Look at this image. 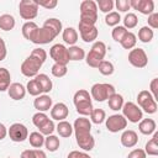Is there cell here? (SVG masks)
Returning a JSON list of instances; mask_svg holds the SVG:
<instances>
[{"label": "cell", "mask_w": 158, "mask_h": 158, "mask_svg": "<svg viewBox=\"0 0 158 158\" xmlns=\"http://www.w3.org/2000/svg\"><path fill=\"white\" fill-rule=\"evenodd\" d=\"M77 112L83 115V116H90L91 111H93V104H91V96L89 94V91L80 89L74 94L73 98Z\"/></svg>", "instance_id": "cell-1"}, {"label": "cell", "mask_w": 158, "mask_h": 158, "mask_svg": "<svg viewBox=\"0 0 158 158\" xmlns=\"http://www.w3.org/2000/svg\"><path fill=\"white\" fill-rule=\"evenodd\" d=\"M98 21V6L93 0H84L80 4V21L86 25H95Z\"/></svg>", "instance_id": "cell-2"}, {"label": "cell", "mask_w": 158, "mask_h": 158, "mask_svg": "<svg viewBox=\"0 0 158 158\" xmlns=\"http://www.w3.org/2000/svg\"><path fill=\"white\" fill-rule=\"evenodd\" d=\"M90 96L93 99H95L99 102H102L105 100H107L110 96H112L114 94H116L114 85L107 84V83H96L91 86L90 90Z\"/></svg>", "instance_id": "cell-3"}, {"label": "cell", "mask_w": 158, "mask_h": 158, "mask_svg": "<svg viewBox=\"0 0 158 158\" xmlns=\"http://www.w3.org/2000/svg\"><path fill=\"white\" fill-rule=\"evenodd\" d=\"M57 36L58 35L54 31H52L48 27L42 26V27H37L32 32V35L30 37V41L36 43V44H47V43L52 42Z\"/></svg>", "instance_id": "cell-4"}, {"label": "cell", "mask_w": 158, "mask_h": 158, "mask_svg": "<svg viewBox=\"0 0 158 158\" xmlns=\"http://www.w3.org/2000/svg\"><path fill=\"white\" fill-rule=\"evenodd\" d=\"M137 102L139 109H143L147 114H154L157 111V102L148 90H142L137 95Z\"/></svg>", "instance_id": "cell-5"}, {"label": "cell", "mask_w": 158, "mask_h": 158, "mask_svg": "<svg viewBox=\"0 0 158 158\" xmlns=\"http://www.w3.org/2000/svg\"><path fill=\"white\" fill-rule=\"evenodd\" d=\"M121 110H122V116H123L126 120H128L130 122L136 123V122H139V121L143 118V112H142V110L139 109L138 105H136V104L132 102V101H128V102L123 104V106H122Z\"/></svg>", "instance_id": "cell-6"}, {"label": "cell", "mask_w": 158, "mask_h": 158, "mask_svg": "<svg viewBox=\"0 0 158 158\" xmlns=\"http://www.w3.org/2000/svg\"><path fill=\"white\" fill-rule=\"evenodd\" d=\"M19 12L23 20H33L38 14V5L35 0H21Z\"/></svg>", "instance_id": "cell-7"}, {"label": "cell", "mask_w": 158, "mask_h": 158, "mask_svg": "<svg viewBox=\"0 0 158 158\" xmlns=\"http://www.w3.org/2000/svg\"><path fill=\"white\" fill-rule=\"evenodd\" d=\"M43 63H41L37 58L32 57V56H28L21 64V73L27 77V78H31V77H36L38 74V70L41 69Z\"/></svg>", "instance_id": "cell-8"}, {"label": "cell", "mask_w": 158, "mask_h": 158, "mask_svg": "<svg viewBox=\"0 0 158 158\" xmlns=\"http://www.w3.org/2000/svg\"><path fill=\"white\" fill-rule=\"evenodd\" d=\"M49 56L54 60V63L67 65L69 63V56H68V48L60 43H57L51 47Z\"/></svg>", "instance_id": "cell-9"}, {"label": "cell", "mask_w": 158, "mask_h": 158, "mask_svg": "<svg viewBox=\"0 0 158 158\" xmlns=\"http://www.w3.org/2000/svg\"><path fill=\"white\" fill-rule=\"evenodd\" d=\"M128 62L136 68H143L148 63V57L142 48H133L128 53Z\"/></svg>", "instance_id": "cell-10"}, {"label": "cell", "mask_w": 158, "mask_h": 158, "mask_svg": "<svg viewBox=\"0 0 158 158\" xmlns=\"http://www.w3.org/2000/svg\"><path fill=\"white\" fill-rule=\"evenodd\" d=\"M126 126H127V120L120 114L111 115L109 116V118H106V128L112 133L125 130Z\"/></svg>", "instance_id": "cell-11"}, {"label": "cell", "mask_w": 158, "mask_h": 158, "mask_svg": "<svg viewBox=\"0 0 158 158\" xmlns=\"http://www.w3.org/2000/svg\"><path fill=\"white\" fill-rule=\"evenodd\" d=\"M7 133L10 136V138L14 142H23L26 138H28V130L25 125L16 122L12 123L10 126V128L7 130Z\"/></svg>", "instance_id": "cell-12"}, {"label": "cell", "mask_w": 158, "mask_h": 158, "mask_svg": "<svg viewBox=\"0 0 158 158\" xmlns=\"http://www.w3.org/2000/svg\"><path fill=\"white\" fill-rule=\"evenodd\" d=\"M79 32L84 42H93L98 38V35H99L95 25H86L83 22H79Z\"/></svg>", "instance_id": "cell-13"}, {"label": "cell", "mask_w": 158, "mask_h": 158, "mask_svg": "<svg viewBox=\"0 0 158 158\" xmlns=\"http://www.w3.org/2000/svg\"><path fill=\"white\" fill-rule=\"evenodd\" d=\"M130 5L143 15H151L154 10L153 0H130Z\"/></svg>", "instance_id": "cell-14"}, {"label": "cell", "mask_w": 158, "mask_h": 158, "mask_svg": "<svg viewBox=\"0 0 158 158\" xmlns=\"http://www.w3.org/2000/svg\"><path fill=\"white\" fill-rule=\"evenodd\" d=\"M90 130H91V122L89 121V118L79 117V118H77V120L74 121L73 131H74L75 136L90 133Z\"/></svg>", "instance_id": "cell-15"}, {"label": "cell", "mask_w": 158, "mask_h": 158, "mask_svg": "<svg viewBox=\"0 0 158 158\" xmlns=\"http://www.w3.org/2000/svg\"><path fill=\"white\" fill-rule=\"evenodd\" d=\"M68 114H69L68 106L65 104H63V102H57L54 106L51 107V117L53 120L63 121L64 118L68 117Z\"/></svg>", "instance_id": "cell-16"}, {"label": "cell", "mask_w": 158, "mask_h": 158, "mask_svg": "<svg viewBox=\"0 0 158 158\" xmlns=\"http://www.w3.org/2000/svg\"><path fill=\"white\" fill-rule=\"evenodd\" d=\"M33 106H35V109L38 110V112L48 111L52 107V99H51V96H48L46 94L36 96V99L33 101Z\"/></svg>", "instance_id": "cell-17"}, {"label": "cell", "mask_w": 158, "mask_h": 158, "mask_svg": "<svg viewBox=\"0 0 158 158\" xmlns=\"http://www.w3.org/2000/svg\"><path fill=\"white\" fill-rule=\"evenodd\" d=\"M137 142H138V136L133 130H126V131L122 132L121 143H122L123 147H127V148L135 147L137 144Z\"/></svg>", "instance_id": "cell-18"}, {"label": "cell", "mask_w": 158, "mask_h": 158, "mask_svg": "<svg viewBox=\"0 0 158 158\" xmlns=\"http://www.w3.org/2000/svg\"><path fill=\"white\" fill-rule=\"evenodd\" d=\"M7 93L12 100H21L26 95V88L20 83H12L7 89Z\"/></svg>", "instance_id": "cell-19"}, {"label": "cell", "mask_w": 158, "mask_h": 158, "mask_svg": "<svg viewBox=\"0 0 158 158\" xmlns=\"http://www.w3.org/2000/svg\"><path fill=\"white\" fill-rule=\"evenodd\" d=\"M75 139H77L78 146L84 151H91L94 148V146H95V139L90 133L75 136Z\"/></svg>", "instance_id": "cell-20"}, {"label": "cell", "mask_w": 158, "mask_h": 158, "mask_svg": "<svg viewBox=\"0 0 158 158\" xmlns=\"http://www.w3.org/2000/svg\"><path fill=\"white\" fill-rule=\"evenodd\" d=\"M156 127L157 125L153 118H143L139 121V125H138V130L143 135H151L156 132Z\"/></svg>", "instance_id": "cell-21"}, {"label": "cell", "mask_w": 158, "mask_h": 158, "mask_svg": "<svg viewBox=\"0 0 158 158\" xmlns=\"http://www.w3.org/2000/svg\"><path fill=\"white\" fill-rule=\"evenodd\" d=\"M144 153L148 156H158V132H154L153 137L146 143L144 147Z\"/></svg>", "instance_id": "cell-22"}, {"label": "cell", "mask_w": 158, "mask_h": 158, "mask_svg": "<svg viewBox=\"0 0 158 158\" xmlns=\"http://www.w3.org/2000/svg\"><path fill=\"white\" fill-rule=\"evenodd\" d=\"M35 79L37 80V83L40 84V86H41V89H42V91H43L44 94H47V93H49V91L52 90L53 84H52V80L49 79V77H48L47 74H43V73L37 74V75L35 77Z\"/></svg>", "instance_id": "cell-23"}, {"label": "cell", "mask_w": 158, "mask_h": 158, "mask_svg": "<svg viewBox=\"0 0 158 158\" xmlns=\"http://www.w3.org/2000/svg\"><path fill=\"white\" fill-rule=\"evenodd\" d=\"M62 37H63L65 43H68L70 46H75V42L78 41V32L73 27H67L63 30Z\"/></svg>", "instance_id": "cell-24"}, {"label": "cell", "mask_w": 158, "mask_h": 158, "mask_svg": "<svg viewBox=\"0 0 158 158\" xmlns=\"http://www.w3.org/2000/svg\"><path fill=\"white\" fill-rule=\"evenodd\" d=\"M11 85V75L10 72L1 67L0 68V91H5L9 89V86Z\"/></svg>", "instance_id": "cell-25"}, {"label": "cell", "mask_w": 158, "mask_h": 158, "mask_svg": "<svg viewBox=\"0 0 158 158\" xmlns=\"http://www.w3.org/2000/svg\"><path fill=\"white\" fill-rule=\"evenodd\" d=\"M56 130H57V132L60 137H70V135L73 133V126L65 120L59 121Z\"/></svg>", "instance_id": "cell-26"}, {"label": "cell", "mask_w": 158, "mask_h": 158, "mask_svg": "<svg viewBox=\"0 0 158 158\" xmlns=\"http://www.w3.org/2000/svg\"><path fill=\"white\" fill-rule=\"evenodd\" d=\"M15 27V19L10 14H4L0 16V28L4 31H10Z\"/></svg>", "instance_id": "cell-27"}, {"label": "cell", "mask_w": 158, "mask_h": 158, "mask_svg": "<svg viewBox=\"0 0 158 158\" xmlns=\"http://www.w3.org/2000/svg\"><path fill=\"white\" fill-rule=\"evenodd\" d=\"M69 60H81L85 57V52L79 46H70L68 48Z\"/></svg>", "instance_id": "cell-28"}, {"label": "cell", "mask_w": 158, "mask_h": 158, "mask_svg": "<svg viewBox=\"0 0 158 158\" xmlns=\"http://www.w3.org/2000/svg\"><path fill=\"white\" fill-rule=\"evenodd\" d=\"M107 102H109V107L114 111H118L120 109H122L123 106V98L122 95L120 94H114L112 96H110L107 99Z\"/></svg>", "instance_id": "cell-29"}, {"label": "cell", "mask_w": 158, "mask_h": 158, "mask_svg": "<svg viewBox=\"0 0 158 158\" xmlns=\"http://www.w3.org/2000/svg\"><path fill=\"white\" fill-rule=\"evenodd\" d=\"M59 144H60L59 138L54 135H49L44 138V146L49 152H56L59 148Z\"/></svg>", "instance_id": "cell-30"}, {"label": "cell", "mask_w": 158, "mask_h": 158, "mask_svg": "<svg viewBox=\"0 0 158 158\" xmlns=\"http://www.w3.org/2000/svg\"><path fill=\"white\" fill-rule=\"evenodd\" d=\"M153 36H154L153 30L149 28L148 26H143V27H141V30L138 31V38H139V41L143 42V43L151 42V41L153 40Z\"/></svg>", "instance_id": "cell-31"}, {"label": "cell", "mask_w": 158, "mask_h": 158, "mask_svg": "<svg viewBox=\"0 0 158 158\" xmlns=\"http://www.w3.org/2000/svg\"><path fill=\"white\" fill-rule=\"evenodd\" d=\"M136 42H137L136 35L132 33V32H127L126 36L122 38V41H121L120 43H121V46H122L125 49H132V48H135Z\"/></svg>", "instance_id": "cell-32"}, {"label": "cell", "mask_w": 158, "mask_h": 158, "mask_svg": "<svg viewBox=\"0 0 158 158\" xmlns=\"http://www.w3.org/2000/svg\"><path fill=\"white\" fill-rule=\"evenodd\" d=\"M28 141H30V144L33 148H41L44 144V137L40 132H32V133H30Z\"/></svg>", "instance_id": "cell-33"}, {"label": "cell", "mask_w": 158, "mask_h": 158, "mask_svg": "<svg viewBox=\"0 0 158 158\" xmlns=\"http://www.w3.org/2000/svg\"><path fill=\"white\" fill-rule=\"evenodd\" d=\"M43 26L51 28V30L54 31L57 35H59V32H62V30H63V27H62V22H60L58 19H54V17L46 20L44 23H43Z\"/></svg>", "instance_id": "cell-34"}, {"label": "cell", "mask_w": 158, "mask_h": 158, "mask_svg": "<svg viewBox=\"0 0 158 158\" xmlns=\"http://www.w3.org/2000/svg\"><path fill=\"white\" fill-rule=\"evenodd\" d=\"M26 90H27L28 94L32 95V96H40V95L43 93L42 89H41V86H40V84L37 83L36 79H31V80L27 83Z\"/></svg>", "instance_id": "cell-35"}, {"label": "cell", "mask_w": 158, "mask_h": 158, "mask_svg": "<svg viewBox=\"0 0 158 158\" xmlns=\"http://www.w3.org/2000/svg\"><path fill=\"white\" fill-rule=\"evenodd\" d=\"M90 118H91V121L94 123L100 125V123H102L105 121L106 114H105V111L102 109H93V111L90 114Z\"/></svg>", "instance_id": "cell-36"}, {"label": "cell", "mask_w": 158, "mask_h": 158, "mask_svg": "<svg viewBox=\"0 0 158 158\" xmlns=\"http://www.w3.org/2000/svg\"><path fill=\"white\" fill-rule=\"evenodd\" d=\"M20 158H47L46 153L42 151V149H26L21 153V157Z\"/></svg>", "instance_id": "cell-37"}, {"label": "cell", "mask_w": 158, "mask_h": 158, "mask_svg": "<svg viewBox=\"0 0 158 158\" xmlns=\"http://www.w3.org/2000/svg\"><path fill=\"white\" fill-rule=\"evenodd\" d=\"M98 69L102 75H111L114 73V70H115L114 64L111 62H109V60H101L100 64L98 65Z\"/></svg>", "instance_id": "cell-38"}, {"label": "cell", "mask_w": 158, "mask_h": 158, "mask_svg": "<svg viewBox=\"0 0 158 158\" xmlns=\"http://www.w3.org/2000/svg\"><path fill=\"white\" fill-rule=\"evenodd\" d=\"M120 21H121V16H120V14L116 12V11H111V12H109V14L105 16V22H106L107 26H114V27H116V26L120 23Z\"/></svg>", "instance_id": "cell-39"}, {"label": "cell", "mask_w": 158, "mask_h": 158, "mask_svg": "<svg viewBox=\"0 0 158 158\" xmlns=\"http://www.w3.org/2000/svg\"><path fill=\"white\" fill-rule=\"evenodd\" d=\"M38 26L33 22V21H27L26 23H23V26H22V36L26 38V40H28L30 41V37H31V35H32V32L37 28Z\"/></svg>", "instance_id": "cell-40"}, {"label": "cell", "mask_w": 158, "mask_h": 158, "mask_svg": "<svg viewBox=\"0 0 158 158\" xmlns=\"http://www.w3.org/2000/svg\"><path fill=\"white\" fill-rule=\"evenodd\" d=\"M86 64L89 65V67H91V68H98V65L100 64V62L101 60H104L101 57H99L98 54H95L94 52H91V51H89V53L86 54Z\"/></svg>", "instance_id": "cell-41"}, {"label": "cell", "mask_w": 158, "mask_h": 158, "mask_svg": "<svg viewBox=\"0 0 158 158\" xmlns=\"http://www.w3.org/2000/svg\"><path fill=\"white\" fill-rule=\"evenodd\" d=\"M48 116L44 114V112H36L33 116H32V122L33 125L37 127V128H41L47 121H48Z\"/></svg>", "instance_id": "cell-42"}, {"label": "cell", "mask_w": 158, "mask_h": 158, "mask_svg": "<svg viewBox=\"0 0 158 158\" xmlns=\"http://www.w3.org/2000/svg\"><path fill=\"white\" fill-rule=\"evenodd\" d=\"M137 23H138V19H137V16L135 15V14H132V12H128L126 16H125V19H123V27L127 30V28H133V27H136L137 26Z\"/></svg>", "instance_id": "cell-43"}, {"label": "cell", "mask_w": 158, "mask_h": 158, "mask_svg": "<svg viewBox=\"0 0 158 158\" xmlns=\"http://www.w3.org/2000/svg\"><path fill=\"white\" fill-rule=\"evenodd\" d=\"M90 51L94 52L95 54H98L99 57H101V58L104 59V57H105V54H106V44H105L104 42H101V41H96V42L93 44V47H91Z\"/></svg>", "instance_id": "cell-44"}, {"label": "cell", "mask_w": 158, "mask_h": 158, "mask_svg": "<svg viewBox=\"0 0 158 158\" xmlns=\"http://www.w3.org/2000/svg\"><path fill=\"white\" fill-rule=\"evenodd\" d=\"M96 6L100 9L101 12L109 14L111 12V10L114 9V1L112 0H99L96 2Z\"/></svg>", "instance_id": "cell-45"}, {"label": "cell", "mask_w": 158, "mask_h": 158, "mask_svg": "<svg viewBox=\"0 0 158 158\" xmlns=\"http://www.w3.org/2000/svg\"><path fill=\"white\" fill-rule=\"evenodd\" d=\"M127 32H128V31H127L123 26H116V27H114L111 35H112V38H114L116 42H121L122 38L126 36Z\"/></svg>", "instance_id": "cell-46"}, {"label": "cell", "mask_w": 158, "mask_h": 158, "mask_svg": "<svg viewBox=\"0 0 158 158\" xmlns=\"http://www.w3.org/2000/svg\"><path fill=\"white\" fill-rule=\"evenodd\" d=\"M52 74L57 78H62L67 74L68 69H67V65H63V64H58V63H54L52 65V69H51Z\"/></svg>", "instance_id": "cell-47"}, {"label": "cell", "mask_w": 158, "mask_h": 158, "mask_svg": "<svg viewBox=\"0 0 158 158\" xmlns=\"http://www.w3.org/2000/svg\"><path fill=\"white\" fill-rule=\"evenodd\" d=\"M54 128H56L54 122H53L52 120H48V121H47V122H46V123L40 128V133L46 135V136H49V135H52V133H53Z\"/></svg>", "instance_id": "cell-48"}, {"label": "cell", "mask_w": 158, "mask_h": 158, "mask_svg": "<svg viewBox=\"0 0 158 158\" xmlns=\"http://www.w3.org/2000/svg\"><path fill=\"white\" fill-rule=\"evenodd\" d=\"M30 56H32V57L37 58L41 63H44V62H46V59H47V53H46V51H44L43 48H35V49L31 52V54H30Z\"/></svg>", "instance_id": "cell-49"}, {"label": "cell", "mask_w": 158, "mask_h": 158, "mask_svg": "<svg viewBox=\"0 0 158 158\" xmlns=\"http://www.w3.org/2000/svg\"><path fill=\"white\" fill-rule=\"evenodd\" d=\"M116 5L117 10L121 12H126L127 10H130L131 5H130V0H116V2L114 4Z\"/></svg>", "instance_id": "cell-50"}, {"label": "cell", "mask_w": 158, "mask_h": 158, "mask_svg": "<svg viewBox=\"0 0 158 158\" xmlns=\"http://www.w3.org/2000/svg\"><path fill=\"white\" fill-rule=\"evenodd\" d=\"M148 27L149 28H158V14L152 12L148 16Z\"/></svg>", "instance_id": "cell-51"}, {"label": "cell", "mask_w": 158, "mask_h": 158, "mask_svg": "<svg viewBox=\"0 0 158 158\" xmlns=\"http://www.w3.org/2000/svg\"><path fill=\"white\" fill-rule=\"evenodd\" d=\"M149 88H151V91H149L151 95L153 96L154 100H157V98H158V78H154V79L151 81Z\"/></svg>", "instance_id": "cell-52"}, {"label": "cell", "mask_w": 158, "mask_h": 158, "mask_svg": "<svg viewBox=\"0 0 158 158\" xmlns=\"http://www.w3.org/2000/svg\"><path fill=\"white\" fill-rule=\"evenodd\" d=\"M146 156H147V154L144 153L143 149L136 148V149H133V151H131V152L128 153L127 158H146Z\"/></svg>", "instance_id": "cell-53"}, {"label": "cell", "mask_w": 158, "mask_h": 158, "mask_svg": "<svg viewBox=\"0 0 158 158\" xmlns=\"http://www.w3.org/2000/svg\"><path fill=\"white\" fill-rule=\"evenodd\" d=\"M38 7H46V9H54L57 6V0H47V1H36Z\"/></svg>", "instance_id": "cell-54"}, {"label": "cell", "mask_w": 158, "mask_h": 158, "mask_svg": "<svg viewBox=\"0 0 158 158\" xmlns=\"http://www.w3.org/2000/svg\"><path fill=\"white\" fill-rule=\"evenodd\" d=\"M67 158H91L89 154L84 153V152H79V151H72L69 152Z\"/></svg>", "instance_id": "cell-55"}, {"label": "cell", "mask_w": 158, "mask_h": 158, "mask_svg": "<svg viewBox=\"0 0 158 158\" xmlns=\"http://www.w3.org/2000/svg\"><path fill=\"white\" fill-rule=\"evenodd\" d=\"M6 54H7V49H6V44H5V42H4V40H1V41H0V62L5 59V57H6Z\"/></svg>", "instance_id": "cell-56"}, {"label": "cell", "mask_w": 158, "mask_h": 158, "mask_svg": "<svg viewBox=\"0 0 158 158\" xmlns=\"http://www.w3.org/2000/svg\"><path fill=\"white\" fill-rule=\"evenodd\" d=\"M6 135H7V130H6L5 125L0 122V141L4 139V138L6 137Z\"/></svg>", "instance_id": "cell-57"}, {"label": "cell", "mask_w": 158, "mask_h": 158, "mask_svg": "<svg viewBox=\"0 0 158 158\" xmlns=\"http://www.w3.org/2000/svg\"><path fill=\"white\" fill-rule=\"evenodd\" d=\"M1 40H2V38H1V37H0V41H1Z\"/></svg>", "instance_id": "cell-58"}]
</instances>
